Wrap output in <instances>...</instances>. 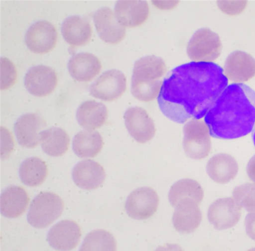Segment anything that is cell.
Instances as JSON below:
<instances>
[{
	"instance_id": "cell-15",
	"label": "cell",
	"mask_w": 255,
	"mask_h": 251,
	"mask_svg": "<svg viewBox=\"0 0 255 251\" xmlns=\"http://www.w3.org/2000/svg\"><path fill=\"white\" fill-rule=\"evenodd\" d=\"M81 236L79 226L75 222L65 220L55 224L47 237L49 245L56 250L70 251L79 244Z\"/></svg>"
},
{
	"instance_id": "cell-5",
	"label": "cell",
	"mask_w": 255,
	"mask_h": 251,
	"mask_svg": "<svg viewBox=\"0 0 255 251\" xmlns=\"http://www.w3.org/2000/svg\"><path fill=\"white\" fill-rule=\"evenodd\" d=\"M183 146L186 155L193 159L206 157L211 148L209 128L205 122L192 119L183 127Z\"/></svg>"
},
{
	"instance_id": "cell-14",
	"label": "cell",
	"mask_w": 255,
	"mask_h": 251,
	"mask_svg": "<svg viewBox=\"0 0 255 251\" xmlns=\"http://www.w3.org/2000/svg\"><path fill=\"white\" fill-rule=\"evenodd\" d=\"M94 22L100 38L109 44H117L124 38L126 28L117 19L114 11L110 7L103 6L93 15Z\"/></svg>"
},
{
	"instance_id": "cell-28",
	"label": "cell",
	"mask_w": 255,
	"mask_h": 251,
	"mask_svg": "<svg viewBox=\"0 0 255 251\" xmlns=\"http://www.w3.org/2000/svg\"><path fill=\"white\" fill-rule=\"evenodd\" d=\"M48 174V169L45 162L37 157L26 158L20 164L19 176L21 182L29 187L41 185Z\"/></svg>"
},
{
	"instance_id": "cell-23",
	"label": "cell",
	"mask_w": 255,
	"mask_h": 251,
	"mask_svg": "<svg viewBox=\"0 0 255 251\" xmlns=\"http://www.w3.org/2000/svg\"><path fill=\"white\" fill-rule=\"evenodd\" d=\"M61 32L65 40L70 45L81 46L90 41L92 30L86 18L73 15L64 19L61 26Z\"/></svg>"
},
{
	"instance_id": "cell-16",
	"label": "cell",
	"mask_w": 255,
	"mask_h": 251,
	"mask_svg": "<svg viewBox=\"0 0 255 251\" xmlns=\"http://www.w3.org/2000/svg\"><path fill=\"white\" fill-rule=\"evenodd\" d=\"M223 71L232 81L237 83L247 81L255 76V59L244 51H235L227 57Z\"/></svg>"
},
{
	"instance_id": "cell-19",
	"label": "cell",
	"mask_w": 255,
	"mask_h": 251,
	"mask_svg": "<svg viewBox=\"0 0 255 251\" xmlns=\"http://www.w3.org/2000/svg\"><path fill=\"white\" fill-rule=\"evenodd\" d=\"M201 220L199 205L190 199L183 201L175 207L172 217L174 227L182 234L193 232L199 226Z\"/></svg>"
},
{
	"instance_id": "cell-34",
	"label": "cell",
	"mask_w": 255,
	"mask_h": 251,
	"mask_svg": "<svg viewBox=\"0 0 255 251\" xmlns=\"http://www.w3.org/2000/svg\"><path fill=\"white\" fill-rule=\"evenodd\" d=\"M247 173L250 179L255 183V154L252 157L248 163Z\"/></svg>"
},
{
	"instance_id": "cell-27",
	"label": "cell",
	"mask_w": 255,
	"mask_h": 251,
	"mask_svg": "<svg viewBox=\"0 0 255 251\" xmlns=\"http://www.w3.org/2000/svg\"><path fill=\"white\" fill-rule=\"evenodd\" d=\"M203 197V190L200 184L189 178L182 179L174 183L168 194L169 202L174 207L186 199L192 200L199 205Z\"/></svg>"
},
{
	"instance_id": "cell-18",
	"label": "cell",
	"mask_w": 255,
	"mask_h": 251,
	"mask_svg": "<svg viewBox=\"0 0 255 251\" xmlns=\"http://www.w3.org/2000/svg\"><path fill=\"white\" fill-rule=\"evenodd\" d=\"M114 13L118 21L125 27H135L143 24L148 18L149 8L144 0H118Z\"/></svg>"
},
{
	"instance_id": "cell-25",
	"label": "cell",
	"mask_w": 255,
	"mask_h": 251,
	"mask_svg": "<svg viewBox=\"0 0 255 251\" xmlns=\"http://www.w3.org/2000/svg\"><path fill=\"white\" fill-rule=\"evenodd\" d=\"M104 145L100 133L93 129L82 130L74 137L73 149L75 154L81 158L94 157L101 151Z\"/></svg>"
},
{
	"instance_id": "cell-21",
	"label": "cell",
	"mask_w": 255,
	"mask_h": 251,
	"mask_svg": "<svg viewBox=\"0 0 255 251\" xmlns=\"http://www.w3.org/2000/svg\"><path fill=\"white\" fill-rule=\"evenodd\" d=\"M239 166L237 160L231 155L220 153L213 156L206 165L207 173L214 182L226 184L237 176Z\"/></svg>"
},
{
	"instance_id": "cell-13",
	"label": "cell",
	"mask_w": 255,
	"mask_h": 251,
	"mask_svg": "<svg viewBox=\"0 0 255 251\" xmlns=\"http://www.w3.org/2000/svg\"><path fill=\"white\" fill-rule=\"evenodd\" d=\"M46 126L42 117L36 113H26L16 121L14 131L18 143L22 146L31 148L40 143V134Z\"/></svg>"
},
{
	"instance_id": "cell-26",
	"label": "cell",
	"mask_w": 255,
	"mask_h": 251,
	"mask_svg": "<svg viewBox=\"0 0 255 251\" xmlns=\"http://www.w3.org/2000/svg\"><path fill=\"white\" fill-rule=\"evenodd\" d=\"M40 143L46 154L51 156H60L68 150L70 138L63 129L51 127L40 132Z\"/></svg>"
},
{
	"instance_id": "cell-17",
	"label": "cell",
	"mask_w": 255,
	"mask_h": 251,
	"mask_svg": "<svg viewBox=\"0 0 255 251\" xmlns=\"http://www.w3.org/2000/svg\"><path fill=\"white\" fill-rule=\"evenodd\" d=\"M75 184L81 189L91 190L99 188L104 183L106 173L98 162L86 159L78 162L72 173Z\"/></svg>"
},
{
	"instance_id": "cell-1",
	"label": "cell",
	"mask_w": 255,
	"mask_h": 251,
	"mask_svg": "<svg viewBox=\"0 0 255 251\" xmlns=\"http://www.w3.org/2000/svg\"><path fill=\"white\" fill-rule=\"evenodd\" d=\"M223 69L213 62H191L174 68L164 80L157 102L163 114L183 124L206 115L227 87Z\"/></svg>"
},
{
	"instance_id": "cell-31",
	"label": "cell",
	"mask_w": 255,
	"mask_h": 251,
	"mask_svg": "<svg viewBox=\"0 0 255 251\" xmlns=\"http://www.w3.org/2000/svg\"><path fill=\"white\" fill-rule=\"evenodd\" d=\"M16 79V70L13 63L6 57L0 58V89L12 86Z\"/></svg>"
},
{
	"instance_id": "cell-24",
	"label": "cell",
	"mask_w": 255,
	"mask_h": 251,
	"mask_svg": "<svg viewBox=\"0 0 255 251\" xmlns=\"http://www.w3.org/2000/svg\"><path fill=\"white\" fill-rule=\"evenodd\" d=\"M108 117L106 106L95 100H88L82 103L76 112L79 125L87 129H94L103 126Z\"/></svg>"
},
{
	"instance_id": "cell-32",
	"label": "cell",
	"mask_w": 255,
	"mask_h": 251,
	"mask_svg": "<svg viewBox=\"0 0 255 251\" xmlns=\"http://www.w3.org/2000/svg\"><path fill=\"white\" fill-rule=\"evenodd\" d=\"M219 8L229 15H236L242 12L246 6V0H218Z\"/></svg>"
},
{
	"instance_id": "cell-3",
	"label": "cell",
	"mask_w": 255,
	"mask_h": 251,
	"mask_svg": "<svg viewBox=\"0 0 255 251\" xmlns=\"http://www.w3.org/2000/svg\"><path fill=\"white\" fill-rule=\"evenodd\" d=\"M166 71L163 60L148 55L136 60L131 78V93L138 100L148 102L156 98L162 86L161 78Z\"/></svg>"
},
{
	"instance_id": "cell-10",
	"label": "cell",
	"mask_w": 255,
	"mask_h": 251,
	"mask_svg": "<svg viewBox=\"0 0 255 251\" xmlns=\"http://www.w3.org/2000/svg\"><path fill=\"white\" fill-rule=\"evenodd\" d=\"M58 33L55 26L45 20H38L28 28L25 35L27 47L36 53H46L55 47Z\"/></svg>"
},
{
	"instance_id": "cell-9",
	"label": "cell",
	"mask_w": 255,
	"mask_h": 251,
	"mask_svg": "<svg viewBox=\"0 0 255 251\" xmlns=\"http://www.w3.org/2000/svg\"><path fill=\"white\" fill-rule=\"evenodd\" d=\"M159 197L151 187L138 188L128 196L125 204L126 212L135 220H144L151 217L157 211Z\"/></svg>"
},
{
	"instance_id": "cell-22",
	"label": "cell",
	"mask_w": 255,
	"mask_h": 251,
	"mask_svg": "<svg viewBox=\"0 0 255 251\" xmlns=\"http://www.w3.org/2000/svg\"><path fill=\"white\" fill-rule=\"evenodd\" d=\"M29 201V197L24 188L18 186H9L1 194L0 213L8 218H17L25 211Z\"/></svg>"
},
{
	"instance_id": "cell-33",
	"label": "cell",
	"mask_w": 255,
	"mask_h": 251,
	"mask_svg": "<svg viewBox=\"0 0 255 251\" xmlns=\"http://www.w3.org/2000/svg\"><path fill=\"white\" fill-rule=\"evenodd\" d=\"M245 227L247 235L255 241V212H249L245 219Z\"/></svg>"
},
{
	"instance_id": "cell-29",
	"label": "cell",
	"mask_w": 255,
	"mask_h": 251,
	"mask_svg": "<svg viewBox=\"0 0 255 251\" xmlns=\"http://www.w3.org/2000/svg\"><path fill=\"white\" fill-rule=\"evenodd\" d=\"M117 243L114 236L103 230H95L85 237L80 251H115Z\"/></svg>"
},
{
	"instance_id": "cell-30",
	"label": "cell",
	"mask_w": 255,
	"mask_h": 251,
	"mask_svg": "<svg viewBox=\"0 0 255 251\" xmlns=\"http://www.w3.org/2000/svg\"><path fill=\"white\" fill-rule=\"evenodd\" d=\"M233 198L249 212H255V183H247L235 187Z\"/></svg>"
},
{
	"instance_id": "cell-7",
	"label": "cell",
	"mask_w": 255,
	"mask_h": 251,
	"mask_svg": "<svg viewBox=\"0 0 255 251\" xmlns=\"http://www.w3.org/2000/svg\"><path fill=\"white\" fill-rule=\"evenodd\" d=\"M127 89L124 74L117 69L103 72L89 88L90 94L104 101L111 102L121 97Z\"/></svg>"
},
{
	"instance_id": "cell-4",
	"label": "cell",
	"mask_w": 255,
	"mask_h": 251,
	"mask_svg": "<svg viewBox=\"0 0 255 251\" xmlns=\"http://www.w3.org/2000/svg\"><path fill=\"white\" fill-rule=\"evenodd\" d=\"M63 209V201L58 195L50 192H41L31 202L27 220L34 228H44L57 219Z\"/></svg>"
},
{
	"instance_id": "cell-35",
	"label": "cell",
	"mask_w": 255,
	"mask_h": 251,
	"mask_svg": "<svg viewBox=\"0 0 255 251\" xmlns=\"http://www.w3.org/2000/svg\"><path fill=\"white\" fill-rule=\"evenodd\" d=\"M253 142H254V145L255 146V129L254 132L253 133Z\"/></svg>"
},
{
	"instance_id": "cell-2",
	"label": "cell",
	"mask_w": 255,
	"mask_h": 251,
	"mask_svg": "<svg viewBox=\"0 0 255 251\" xmlns=\"http://www.w3.org/2000/svg\"><path fill=\"white\" fill-rule=\"evenodd\" d=\"M204 121L214 137L232 139L247 135L255 124V91L242 83L229 85Z\"/></svg>"
},
{
	"instance_id": "cell-12",
	"label": "cell",
	"mask_w": 255,
	"mask_h": 251,
	"mask_svg": "<svg viewBox=\"0 0 255 251\" xmlns=\"http://www.w3.org/2000/svg\"><path fill=\"white\" fill-rule=\"evenodd\" d=\"M24 83L31 94L37 97L46 96L56 88L57 76L50 67L38 65L28 69L24 76Z\"/></svg>"
},
{
	"instance_id": "cell-6",
	"label": "cell",
	"mask_w": 255,
	"mask_h": 251,
	"mask_svg": "<svg viewBox=\"0 0 255 251\" xmlns=\"http://www.w3.org/2000/svg\"><path fill=\"white\" fill-rule=\"evenodd\" d=\"M222 43L219 36L208 28L197 30L187 46L188 57L194 62H212L220 56Z\"/></svg>"
},
{
	"instance_id": "cell-20",
	"label": "cell",
	"mask_w": 255,
	"mask_h": 251,
	"mask_svg": "<svg viewBox=\"0 0 255 251\" xmlns=\"http://www.w3.org/2000/svg\"><path fill=\"white\" fill-rule=\"evenodd\" d=\"M101 63L95 55L86 52L74 54L69 59L68 69L71 76L80 82L91 81L100 72Z\"/></svg>"
},
{
	"instance_id": "cell-8",
	"label": "cell",
	"mask_w": 255,
	"mask_h": 251,
	"mask_svg": "<svg viewBox=\"0 0 255 251\" xmlns=\"http://www.w3.org/2000/svg\"><path fill=\"white\" fill-rule=\"evenodd\" d=\"M242 208L233 197L218 199L208 210V219L214 228L225 230L235 226L239 222Z\"/></svg>"
},
{
	"instance_id": "cell-11",
	"label": "cell",
	"mask_w": 255,
	"mask_h": 251,
	"mask_svg": "<svg viewBox=\"0 0 255 251\" xmlns=\"http://www.w3.org/2000/svg\"><path fill=\"white\" fill-rule=\"evenodd\" d=\"M124 119L128 133L137 142L144 143L154 137V123L143 108L137 106L128 108Z\"/></svg>"
}]
</instances>
